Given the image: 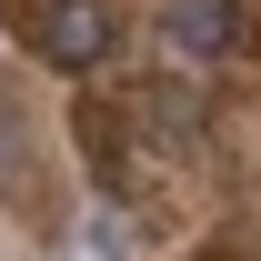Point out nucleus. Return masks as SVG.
Instances as JSON below:
<instances>
[{
  "label": "nucleus",
  "instance_id": "20e7f679",
  "mask_svg": "<svg viewBox=\"0 0 261 261\" xmlns=\"http://www.w3.org/2000/svg\"><path fill=\"white\" fill-rule=\"evenodd\" d=\"M0 201H10V211H31V151H20L10 111H0Z\"/></svg>",
  "mask_w": 261,
  "mask_h": 261
},
{
  "label": "nucleus",
  "instance_id": "f257e3e1",
  "mask_svg": "<svg viewBox=\"0 0 261 261\" xmlns=\"http://www.w3.org/2000/svg\"><path fill=\"white\" fill-rule=\"evenodd\" d=\"M111 0H40L31 10V50L40 61H61V70H100L111 61Z\"/></svg>",
  "mask_w": 261,
  "mask_h": 261
},
{
  "label": "nucleus",
  "instance_id": "7ed1b4c3",
  "mask_svg": "<svg viewBox=\"0 0 261 261\" xmlns=\"http://www.w3.org/2000/svg\"><path fill=\"white\" fill-rule=\"evenodd\" d=\"M151 130H161L171 151H191V141H201V100L191 91H151Z\"/></svg>",
  "mask_w": 261,
  "mask_h": 261
},
{
  "label": "nucleus",
  "instance_id": "f03ea898",
  "mask_svg": "<svg viewBox=\"0 0 261 261\" xmlns=\"http://www.w3.org/2000/svg\"><path fill=\"white\" fill-rule=\"evenodd\" d=\"M161 31L191 50V61H231L251 40V10L241 0H161Z\"/></svg>",
  "mask_w": 261,
  "mask_h": 261
}]
</instances>
